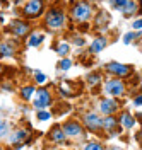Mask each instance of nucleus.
I'll return each mask as SVG.
<instances>
[{"mask_svg": "<svg viewBox=\"0 0 142 150\" xmlns=\"http://www.w3.org/2000/svg\"><path fill=\"white\" fill-rule=\"evenodd\" d=\"M93 16V7L86 2H79L72 5V17L76 19L77 22H86L89 21Z\"/></svg>", "mask_w": 142, "mask_h": 150, "instance_id": "nucleus-1", "label": "nucleus"}, {"mask_svg": "<svg viewBox=\"0 0 142 150\" xmlns=\"http://www.w3.org/2000/svg\"><path fill=\"white\" fill-rule=\"evenodd\" d=\"M65 21H67L65 14H64L62 10H58V9H51V10L46 14V19H45L46 26H48V28H51V29H60V28H64Z\"/></svg>", "mask_w": 142, "mask_h": 150, "instance_id": "nucleus-2", "label": "nucleus"}, {"mask_svg": "<svg viewBox=\"0 0 142 150\" xmlns=\"http://www.w3.org/2000/svg\"><path fill=\"white\" fill-rule=\"evenodd\" d=\"M104 91L106 94H110V96H113V97H120L125 94V84H123V80L120 79H111V80H106V84H104Z\"/></svg>", "mask_w": 142, "mask_h": 150, "instance_id": "nucleus-3", "label": "nucleus"}, {"mask_svg": "<svg viewBox=\"0 0 142 150\" xmlns=\"http://www.w3.org/2000/svg\"><path fill=\"white\" fill-rule=\"evenodd\" d=\"M43 7H45V4L39 2V0L26 2V5H24V16L26 17H36V16H39L43 12Z\"/></svg>", "mask_w": 142, "mask_h": 150, "instance_id": "nucleus-4", "label": "nucleus"}, {"mask_svg": "<svg viewBox=\"0 0 142 150\" xmlns=\"http://www.w3.org/2000/svg\"><path fill=\"white\" fill-rule=\"evenodd\" d=\"M34 108H38V109H43V108H46L48 104L51 103V96L48 92L46 89H39V91H34Z\"/></svg>", "mask_w": 142, "mask_h": 150, "instance_id": "nucleus-5", "label": "nucleus"}, {"mask_svg": "<svg viewBox=\"0 0 142 150\" xmlns=\"http://www.w3.org/2000/svg\"><path fill=\"white\" fill-rule=\"evenodd\" d=\"M62 131L65 133V137H74V138H77V137H82V135H84L82 126H81L77 121H69V123H65V125L62 126Z\"/></svg>", "mask_w": 142, "mask_h": 150, "instance_id": "nucleus-6", "label": "nucleus"}, {"mask_svg": "<svg viewBox=\"0 0 142 150\" xmlns=\"http://www.w3.org/2000/svg\"><path fill=\"white\" fill-rule=\"evenodd\" d=\"M106 70H108L110 74L116 75V79L125 77V75L130 74V67L123 65V63H108V65H106Z\"/></svg>", "mask_w": 142, "mask_h": 150, "instance_id": "nucleus-7", "label": "nucleus"}, {"mask_svg": "<svg viewBox=\"0 0 142 150\" xmlns=\"http://www.w3.org/2000/svg\"><path fill=\"white\" fill-rule=\"evenodd\" d=\"M84 125L91 131L101 130V118H99L98 114H94V112H87L84 116Z\"/></svg>", "mask_w": 142, "mask_h": 150, "instance_id": "nucleus-8", "label": "nucleus"}, {"mask_svg": "<svg viewBox=\"0 0 142 150\" xmlns=\"http://www.w3.org/2000/svg\"><path fill=\"white\" fill-rule=\"evenodd\" d=\"M116 109H118V103L115 99H104V101L99 103V111L108 114V116H111Z\"/></svg>", "mask_w": 142, "mask_h": 150, "instance_id": "nucleus-9", "label": "nucleus"}, {"mask_svg": "<svg viewBox=\"0 0 142 150\" xmlns=\"http://www.w3.org/2000/svg\"><path fill=\"white\" fill-rule=\"evenodd\" d=\"M26 138H28V131L26 130H17V131H14V133L9 137V143L17 145V143H22Z\"/></svg>", "mask_w": 142, "mask_h": 150, "instance_id": "nucleus-10", "label": "nucleus"}, {"mask_svg": "<svg viewBox=\"0 0 142 150\" xmlns=\"http://www.w3.org/2000/svg\"><path fill=\"white\" fill-rule=\"evenodd\" d=\"M28 31H29V26L26 22L16 21V22L12 24V33H14L16 36H24V34H28Z\"/></svg>", "mask_w": 142, "mask_h": 150, "instance_id": "nucleus-11", "label": "nucleus"}, {"mask_svg": "<svg viewBox=\"0 0 142 150\" xmlns=\"http://www.w3.org/2000/svg\"><path fill=\"white\" fill-rule=\"evenodd\" d=\"M116 126H118V120H115L113 116H106L104 120H101V128H104V130L113 131Z\"/></svg>", "mask_w": 142, "mask_h": 150, "instance_id": "nucleus-12", "label": "nucleus"}, {"mask_svg": "<svg viewBox=\"0 0 142 150\" xmlns=\"http://www.w3.org/2000/svg\"><path fill=\"white\" fill-rule=\"evenodd\" d=\"M50 138L53 142H64L65 140V133L62 131V126H55V128L51 130V133H50Z\"/></svg>", "mask_w": 142, "mask_h": 150, "instance_id": "nucleus-13", "label": "nucleus"}, {"mask_svg": "<svg viewBox=\"0 0 142 150\" xmlns=\"http://www.w3.org/2000/svg\"><path fill=\"white\" fill-rule=\"evenodd\" d=\"M120 123H122L123 128H132L133 125H135V120H133V116L130 112H123L122 118H120Z\"/></svg>", "mask_w": 142, "mask_h": 150, "instance_id": "nucleus-14", "label": "nucleus"}, {"mask_svg": "<svg viewBox=\"0 0 142 150\" xmlns=\"http://www.w3.org/2000/svg\"><path fill=\"white\" fill-rule=\"evenodd\" d=\"M137 7H139V4H137V2H123L122 12L125 14V16H130V14H133V12L137 10Z\"/></svg>", "mask_w": 142, "mask_h": 150, "instance_id": "nucleus-15", "label": "nucleus"}, {"mask_svg": "<svg viewBox=\"0 0 142 150\" xmlns=\"http://www.w3.org/2000/svg\"><path fill=\"white\" fill-rule=\"evenodd\" d=\"M104 46H106V39L104 38H98V39L93 41V45H91V51L93 53H99Z\"/></svg>", "mask_w": 142, "mask_h": 150, "instance_id": "nucleus-16", "label": "nucleus"}, {"mask_svg": "<svg viewBox=\"0 0 142 150\" xmlns=\"http://www.w3.org/2000/svg\"><path fill=\"white\" fill-rule=\"evenodd\" d=\"M14 55V46L9 43H2L0 45V56H12Z\"/></svg>", "mask_w": 142, "mask_h": 150, "instance_id": "nucleus-17", "label": "nucleus"}, {"mask_svg": "<svg viewBox=\"0 0 142 150\" xmlns=\"http://www.w3.org/2000/svg\"><path fill=\"white\" fill-rule=\"evenodd\" d=\"M43 38H45V36H43V34H39V33H38V34H31L28 45H29V46H38V45H41Z\"/></svg>", "mask_w": 142, "mask_h": 150, "instance_id": "nucleus-18", "label": "nucleus"}, {"mask_svg": "<svg viewBox=\"0 0 142 150\" xmlns=\"http://www.w3.org/2000/svg\"><path fill=\"white\" fill-rule=\"evenodd\" d=\"M69 50H70L69 43H64V41H62V43H60V45L57 46V53H58L60 56H65L67 53H69Z\"/></svg>", "mask_w": 142, "mask_h": 150, "instance_id": "nucleus-19", "label": "nucleus"}, {"mask_svg": "<svg viewBox=\"0 0 142 150\" xmlns=\"http://www.w3.org/2000/svg\"><path fill=\"white\" fill-rule=\"evenodd\" d=\"M21 94H22V97H24L26 101H29V99H31V96L34 94V87H33V85H28V87H24V89L21 91Z\"/></svg>", "mask_w": 142, "mask_h": 150, "instance_id": "nucleus-20", "label": "nucleus"}, {"mask_svg": "<svg viewBox=\"0 0 142 150\" xmlns=\"http://www.w3.org/2000/svg\"><path fill=\"white\" fill-rule=\"evenodd\" d=\"M9 123L5 121V120H2V118H0V138H2V137H4V135H7V133H9Z\"/></svg>", "mask_w": 142, "mask_h": 150, "instance_id": "nucleus-21", "label": "nucleus"}, {"mask_svg": "<svg viewBox=\"0 0 142 150\" xmlns=\"http://www.w3.org/2000/svg\"><path fill=\"white\" fill-rule=\"evenodd\" d=\"M87 80H89V85H91V87H94V85L99 84L101 75H99V74H93V75H89V79H87Z\"/></svg>", "mask_w": 142, "mask_h": 150, "instance_id": "nucleus-22", "label": "nucleus"}, {"mask_svg": "<svg viewBox=\"0 0 142 150\" xmlns=\"http://www.w3.org/2000/svg\"><path fill=\"white\" fill-rule=\"evenodd\" d=\"M36 118H38L39 121H46V120H50V118H51V112H48V111H38Z\"/></svg>", "mask_w": 142, "mask_h": 150, "instance_id": "nucleus-23", "label": "nucleus"}, {"mask_svg": "<svg viewBox=\"0 0 142 150\" xmlns=\"http://www.w3.org/2000/svg\"><path fill=\"white\" fill-rule=\"evenodd\" d=\"M84 150H104L99 143H96V142H91V143H87L84 147Z\"/></svg>", "mask_w": 142, "mask_h": 150, "instance_id": "nucleus-24", "label": "nucleus"}, {"mask_svg": "<svg viewBox=\"0 0 142 150\" xmlns=\"http://www.w3.org/2000/svg\"><path fill=\"white\" fill-rule=\"evenodd\" d=\"M70 65H72V62H70V60H67V58H65V60H62V62L58 63V67H60L62 70H69Z\"/></svg>", "mask_w": 142, "mask_h": 150, "instance_id": "nucleus-25", "label": "nucleus"}, {"mask_svg": "<svg viewBox=\"0 0 142 150\" xmlns=\"http://www.w3.org/2000/svg\"><path fill=\"white\" fill-rule=\"evenodd\" d=\"M34 79H36V82H38V84H43V82L46 80V77L41 74V72H36V74H34Z\"/></svg>", "mask_w": 142, "mask_h": 150, "instance_id": "nucleus-26", "label": "nucleus"}, {"mask_svg": "<svg viewBox=\"0 0 142 150\" xmlns=\"http://www.w3.org/2000/svg\"><path fill=\"white\" fill-rule=\"evenodd\" d=\"M132 39H133V33H128V34H125V39H123V41H125V43L128 45V43H130Z\"/></svg>", "mask_w": 142, "mask_h": 150, "instance_id": "nucleus-27", "label": "nucleus"}, {"mask_svg": "<svg viewBox=\"0 0 142 150\" xmlns=\"http://www.w3.org/2000/svg\"><path fill=\"white\" fill-rule=\"evenodd\" d=\"M141 28H142V22H141V19H137V21L133 22V29H137V31H139Z\"/></svg>", "mask_w": 142, "mask_h": 150, "instance_id": "nucleus-28", "label": "nucleus"}, {"mask_svg": "<svg viewBox=\"0 0 142 150\" xmlns=\"http://www.w3.org/2000/svg\"><path fill=\"white\" fill-rule=\"evenodd\" d=\"M133 103H135V106H137V108H141V96H137V97L133 99Z\"/></svg>", "mask_w": 142, "mask_h": 150, "instance_id": "nucleus-29", "label": "nucleus"}, {"mask_svg": "<svg viewBox=\"0 0 142 150\" xmlns=\"http://www.w3.org/2000/svg\"><path fill=\"white\" fill-rule=\"evenodd\" d=\"M2 5H4V4H2V2H0V7H2Z\"/></svg>", "mask_w": 142, "mask_h": 150, "instance_id": "nucleus-30", "label": "nucleus"}, {"mask_svg": "<svg viewBox=\"0 0 142 150\" xmlns=\"http://www.w3.org/2000/svg\"><path fill=\"white\" fill-rule=\"evenodd\" d=\"M0 150H2V149H0Z\"/></svg>", "mask_w": 142, "mask_h": 150, "instance_id": "nucleus-31", "label": "nucleus"}]
</instances>
